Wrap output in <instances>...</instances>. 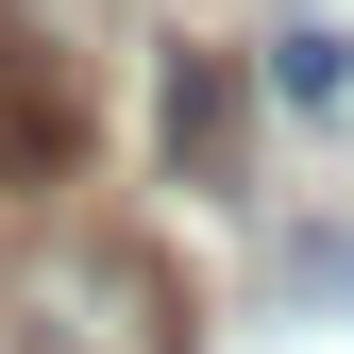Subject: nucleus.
I'll return each mask as SVG.
<instances>
[{"mask_svg":"<svg viewBox=\"0 0 354 354\" xmlns=\"http://www.w3.org/2000/svg\"><path fill=\"white\" fill-rule=\"evenodd\" d=\"M0 304H17V337H34V354H186V270H169L152 236H118V219L34 236Z\"/></svg>","mask_w":354,"mask_h":354,"instance_id":"1","label":"nucleus"},{"mask_svg":"<svg viewBox=\"0 0 354 354\" xmlns=\"http://www.w3.org/2000/svg\"><path fill=\"white\" fill-rule=\"evenodd\" d=\"M169 169L186 186H236V68L219 51H169Z\"/></svg>","mask_w":354,"mask_h":354,"instance_id":"2","label":"nucleus"},{"mask_svg":"<svg viewBox=\"0 0 354 354\" xmlns=\"http://www.w3.org/2000/svg\"><path fill=\"white\" fill-rule=\"evenodd\" d=\"M337 84H354V34H337V17H287V34H270V102H304V118H321Z\"/></svg>","mask_w":354,"mask_h":354,"instance_id":"3","label":"nucleus"},{"mask_svg":"<svg viewBox=\"0 0 354 354\" xmlns=\"http://www.w3.org/2000/svg\"><path fill=\"white\" fill-rule=\"evenodd\" d=\"M17 68H34V51H17V17H0V84H17Z\"/></svg>","mask_w":354,"mask_h":354,"instance_id":"4","label":"nucleus"}]
</instances>
